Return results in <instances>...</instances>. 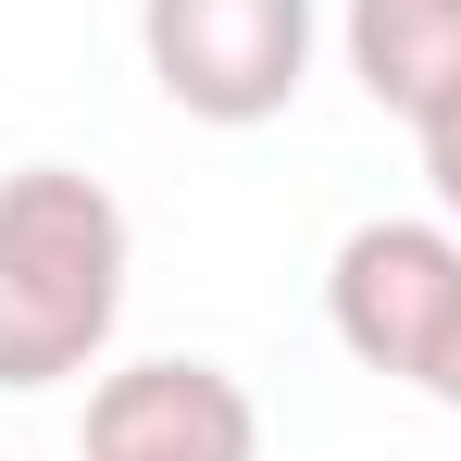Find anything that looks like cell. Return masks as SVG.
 Wrapping results in <instances>:
<instances>
[{
    "instance_id": "1",
    "label": "cell",
    "mask_w": 461,
    "mask_h": 461,
    "mask_svg": "<svg viewBox=\"0 0 461 461\" xmlns=\"http://www.w3.org/2000/svg\"><path fill=\"white\" fill-rule=\"evenodd\" d=\"M125 200L76 162H25L0 175V386H63L113 349L125 324Z\"/></svg>"
},
{
    "instance_id": "2",
    "label": "cell",
    "mask_w": 461,
    "mask_h": 461,
    "mask_svg": "<svg viewBox=\"0 0 461 461\" xmlns=\"http://www.w3.org/2000/svg\"><path fill=\"white\" fill-rule=\"evenodd\" d=\"M312 38H324L312 0H138L150 87L187 125H275L312 76Z\"/></svg>"
},
{
    "instance_id": "3",
    "label": "cell",
    "mask_w": 461,
    "mask_h": 461,
    "mask_svg": "<svg viewBox=\"0 0 461 461\" xmlns=\"http://www.w3.org/2000/svg\"><path fill=\"white\" fill-rule=\"evenodd\" d=\"M324 324H337V349L386 386H424L437 375V349H449L461 324V225L437 212H375V225L337 237V262H324Z\"/></svg>"
},
{
    "instance_id": "4",
    "label": "cell",
    "mask_w": 461,
    "mask_h": 461,
    "mask_svg": "<svg viewBox=\"0 0 461 461\" xmlns=\"http://www.w3.org/2000/svg\"><path fill=\"white\" fill-rule=\"evenodd\" d=\"M76 461H262V411L225 362H125L87 386Z\"/></svg>"
},
{
    "instance_id": "5",
    "label": "cell",
    "mask_w": 461,
    "mask_h": 461,
    "mask_svg": "<svg viewBox=\"0 0 461 461\" xmlns=\"http://www.w3.org/2000/svg\"><path fill=\"white\" fill-rule=\"evenodd\" d=\"M337 50L375 113H399L411 138H437L461 113V0H349L337 13Z\"/></svg>"
},
{
    "instance_id": "6",
    "label": "cell",
    "mask_w": 461,
    "mask_h": 461,
    "mask_svg": "<svg viewBox=\"0 0 461 461\" xmlns=\"http://www.w3.org/2000/svg\"><path fill=\"white\" fill-rule=\"evenodd\" d=\"M424 175H437V212L461 225V113L437 125V138H424Z\"/></svg>"
},
{
    "instance_id": "7",
    "label": "cell",
    "mask_w": 461,
    "mask_h": 461,
    "mask_svg": "<svg viewBox=\"0 0 461 461\" xmlns=\"http://www.w3.org/2000/svg\"><path fill=\"white\" fill-rule=\"evenodd\" d=\"M424 399H437V411H461V324H449V349H437V375H424Z\"/></svg>"
}]
</instances>
